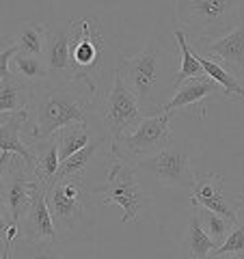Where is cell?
Wrapping results in <instances>:
<instances>
[{
    "instance_id": "6da1fadb",
    "label": "cell",
    "mask_w": 244,
    "mask_h": 259,
    "mask_svg": "<svg viewBox=\"0 0 244 259\" xmlns=\"http://www.w3.org/2000/svg\"><path fill=\"white\" fill-rule=\"evenodd\" d=\"M95 97L97 89L76 78L67 82H42L30 87L26 110L35 117V125L28 132L30 141L52 139L59 130L71 123H85Z\"/></svg>"
},
{
    "instance_id": "7a4b0ae2",
    "label": "cell",
    "mask_w": 244,
    "mask_h": 259,
    "mask_svg": "<svg viewBox=\"0 0 244 259\" xmlns=\"http://www.w3.org/2000/svg\"><path fill=\"white\" fill-rule=\"evenodd\" d=\"M175 15L201 41H214L244 22V0H184Z\"/></svg>"
},
{
    "instance_id": "3957f363",
    "label": "cell",
    "mask_w": 244,
    "mask_h": 259,
    "mask_svg": "<svg viewBox=\"0 0 244 259\" xmlns=\"http://www.w3.org/2000/svg\"><path fill=\"white\" fill-rule=\"evenodd\" d=\"M117 71L124 78L130 93L141 104L143 115L153 117L162 115V106L156 102L158 80H160V48L149 41L143 52L134 56H121Z\"/></svg>"
},
{
    "instance_id": "277c9868",
    "label": "cell",
    "mask_w": 244,
    "mask_h": 259,
    "mask_svg": "<svg viewBox=\"0 0 244 259\" xmlns=\"http://www.w3.org/2000/svg\"><path fill=\"white\" fill-rule=\"evenodd\" d=\"M71 37H69V67L71 78L83 80L91 89H97L95 76L102 69V56L106 52L100 20L97 18H83L71 20Z\"/></svg>"
},
{
    "instance_id": "5b68a950",
    "label": "cell",
    "mask_w": 244,
    "mask_h": 259,
    "mask_svg": "<svg viewBox=\"0 0 244 259\" xmlns=\"http://www.w3.org/2000/svg\"><path fill=\"white\" fill-rule=\"evenodd\" d=\"M171 117L173 115H167V112L145 117L132 134L110 141V158L136 166L141 160L153 158L156 153L165 151L171 145Z\"/></svg>"
},
{
    "instance_id": "8992f818",
    "label": "cell",
    "mask_w": 244,
    "mask_h": 259,
    "mask_svg": "<svg viewBox=\"0 0 244 259\" xmlns=\"http://www.w3.org/2000/svg\"><path fill=\"white\" fill-rule=\"evenodd\" d=\"M100 194L104 203H117L121 207V223H134L141 209L149 203V194L143 190V186L136 180V166L110 158V166L106 173V184L93 190Z\"/></svg>"
},
{
    "instance_id": "52a82bcc",
    "label": "cell",
    "mask_w": 244,
    "mask_h": 259,
    "mask_svg": "<svg viewBox=\"0 0 244 259\" xmlns=\"http://www.w3.org/2000/svg\"><path fill=\"white\" fill-rule=\"evenodd\" d=\"M145 119L141 104L130 93L124 78L117 69H112V87L108 95L104 97L100 108V123L104 132L108 134V141L121 139L126 134H132L138 123Z\"/></svg>"
},
{
    "instance_id": "ba28073f",
    "label": "cell",
    "mask_w": 244,
    "mask_h": 259,
    "mask_svg": "<svg viewBox=\"0 0 244 259\" xmlns=\"http://www.w3.org/2000/svg\"><path fill=\"white\" fill-rule=\"evenodd\" d=\"M42 190H46V186L37 180L35 171L24 164L22 158L13 156L9 171L5 175V182L0 186V201L5 203L13 225L20 227L22 218L26 216L32 201Z\"/></svg>"
},
{
    "instance_id": "9c48e42d",
    "label": "cell",
    "mask_w": 244,
    "mask_h": 259,
    "mask_svg": "<svg viewBox=\"0 0 244 259\" xmlns=\"http://www.w3.org/2000/svg\"><path fill=\"white\" fill-rule=\"evenodd\" d=\"M46 203L52 214L59 236H69L85 214L83 203V177L54 182L46 188Z\"/></svg>"
},
{
    "instance_id": "30bf717a",
    "label": "cell",
    "mask_w": 244,
    "mask_h": 259,
    "mask_svg": "<svg viewBox=\"0 0 244 259\" xmlns=\"http://www.w3.org/2000/svg\"><path fill=\"white\" fill-rule=\"evenodd\" d=\"M136 168L149 173L162 186H177V188H192L194 173L190 164V151L184 145H169L165 151L156 153L153 158L141 160Z\"/></svg>"
},
{
    "instance_id": "8fae6325",
    "label": "cell",
    "mask_w": 244,
    "mask_h": 259,
    "mask_svg": "<svg viewBox=\"0 0 244 259\" xmlns=\"http://www.w3.org/2000/svg\"><path fill=\"white\" fill-rule=\"evenodd\" d=\"M192 207L210 209L229 223H238V205L227 199L225 194V177L218 173H197L190 188Z\"/></svg>"
},
{
    "instance_id": "7c38bea8",
    "label": "cell",
    "mask_w": 244,
    "mask_h": 259,
    "mask_svg": "<svg viewBox=\"0 0 244 259\" xmlns=\"http://www.w3.org/2000/svg\"><path fill=\"white\" fill-rule=\"evenodd\" d=\"M221 97H225V91L212 78H208V76L190 78L175 89V95L162 106V112L173 115V110L188 108V110H197L199 117L203 119L208 110V102H216Z\"/></svg>"
},
{
    "instance_id": "4fadbf2b",
    "label": "cell",
    "mask_w": 244,
    "mask_h": 259,
    "mask_svg": "<svg viewBox=\"0 0 244 259\" xmlns=\"http://www.w3.org/2000/svg\"><path fill=\"white\" fill-rule=\"evenodd\" d=\"M22 240L32 242V244H56L61 240L56 225L52 221V214L46 203V190H42L32 201L30 209L20 223Z\"/></svg>"
},
{
    "instance_id": "5bb4252c",
    "label": "cell",
    "mask_w": 244,
    "mask_h": 259,
    "mask_svg": "<svg viewBox=\"0 0 244 259\" xmlns=\"http://www.w3.org/2000/svg\"><path fill=\"white\" fill-rule=\"evenodd\" d=\"M203 50L206 56L210 54L212 59L221 61L225 67H229L235 76L244 71V22L238 24L229 35H225L214 41H203L199 44L197 52Z\"/></svg>"
},
{
    "instance_id": "9a60e30c",
    "label": "cell",
    "mask_w": 244,
    "mask_h": 259,
    "mask_svg": "<svg viewBox=\"0 0 244 259\" xmlns=\"http://www.w3.org/2000/svg\"><path fill=\"white\" fill-rule=\"evenodd\" d=\"M69 37L71 26H52L48 28L46 37V50L44 61L50 76H61L63 82L71 80V67H69Z\"/></svg>"
},
{
    "instance_id": "2e32d148",
    "label": "cell",
    "mask_w": 244,
    "mask_h": 259,
    "mask_svg": "<svg viewBox=\"0 0 244 259\" xmlns=\"http://www.w3.org/2000/svg\"><path fill=\"white\" fill-rule=\"evenodd\" d=\"M28 121V110H20L7 117L0 123V153H13V156L22 158V162L28 168L35 171V158L26 143H22L20 132Z\"/></svg>"
},
{
    "instance_id": "e0dca14e",
    "label": "cell",
    "mask_w": 244,
    "mask_h": 259,
    "mask_svg": "<svg viewBox=\"0 0 244 259\" xmlns=\"http://www.w3.org/2000/svg\"><path fill=\"white\" fill-rule=\"evenodd\" d=\"M28 147L35 158V175L46 188L52 184L56 171L61 166V158H59V143L52 139H44V141H30Z\"/></svg>"
},
{
    "instance_id": "ac0fdd59",
    "label": "cell",
    "mask_w": 244,
    "mask_h": 259,
    "mask_svg": "<svg viewBox=\"0 0 244 259\" xmlns=\"http://www.w3.org/2000/svg\"><path fill=\"white\" fill-rule=\"evenodd\" d=\"M197 56H199V63H201L203 71H206V76L212 78L214 82L223 89L227 100H235V102L244 100V87L240 84L238 76H235L229 67H225L221 61L212 59V56H206V54H199V52H197Z\"/></svg>"
},
{
    "instance_id": "d6986e66",
    "label": "cell",
    "mask_w": 244,
    "mask_h": 259,
    "mask_svg": "<svg viewBox=\"0 0 244 259\" xmlns=\"http://www.w3.org/2000/svg\"><path fill=\"white\" fill-rule=\"evenodd\" d=\"M28 95H30V87L26 82H22L11 71V76L0 82V119L3 117L7 119L13 112L26 110Z\"/></svg>"
},
{
    "instance_id": "ffe728a7",
    "label": "cell",
    "mask_w": 244,
    "mask_h": 259,
    "mask_svg": "<svg viewBox=\"0 0 244 259\" xmlns=\"http://www.w3.org/2000/svg\"><path fill=\"white\" fill-rule=\"evenodd\" d=\"M104 141H106V136H100V139H95V141L89 143L85 149H80L78 153H74L71 158L63 160L61 166H59V171H56V175H54L52 184L54 182H63V180H74V177H83L85 171L89 168V164H91L93 158L97 156V151L102 149Z\"/></svg>"
},
{
    "instance_id": "44dd1931",
    "label": "cell",
    "mask_w": 244,
    "mask_h": 259,
    "mask_svg": "<svg viewBox=\"0 0 244 259\" xmlns=\"http://www.w3.org/2000/svg\"><path fill=\"white\" fill-rule=\"evenodd\" d=\"M54 139L59 143V158L63 162L91 143V125H89V121H85V123H71L67 127L59 130Z\"/></svg>"
},
{
    "instance_id": "7402d4cb",
    "label": "cell",
    "mask_w": 244,
    "mask_h": 259,
    "mask_svg": "<svg viewBox=\"0 0 244 259\" xmlns=\"http://www.w3.org/2000/svg\"><path fill=\"white\" fill-rule=\"evenodd\" d=\"M46 37H48V26L42 22H24L20 26V32L15 37L13 46L18 48V54L26 56H44L46 50Z\"/></svg>"
},
{
    "instance_id": "603a6c76",
    "label": "cell",
    "mask_w": 244,
    "mask_h": 259,
    "mask_svg": "<svg viewBox=\"0 0 244 259\" xmlns=\"http://www.w3.org/2000/svg\"><path fill=\"white\" fill-rule=\"evenodd\" d=\"M11 67L15 71L22 82H26L28 87H37L42 82H48L50 71L46 67L44 56H26V54H15L11 61Z\"/></svg>"
},
{
    "instance_id": "cb8c5ba5",
    "label": "cell",
    "mask_w": 244,
    "mask_h": 259,
    "mask_svg": "<svg viewBox=\"0 0 244 259\" xmlns=\"http://www.w3.org/2000/svg\"><path fill=\"white\" fill-rule=\"evenodd\" d=\"M175 41H177V46H180V52H182V67H180V71H177V78H175V89H177L182 82H186V80L206 76V71H203V67H201L194 48H190L188 35H186L184 28H175Z\"/></svg>"
},
{
    "instance_id": "d4e9b609",
    "label": "cell",
    "mask_w": 244,
    "mask_h": 259,
    "mask_svg": "<svg viewBox=\"0 0 244 259\" xmlns=\"http://www.w3.org/2000/svg\"><path fill=\"white\" fill-rule=\"evenodd\" d=\"M214 242L203 231L197 209L192 207V218H190V229H188V250L192 259H210L214 253Z\"/></svg>"
},
{
    "instance_id": "484cf974",
    "label": "cell",
    "mask_w": 244,
    "mask_h": 259,
    "mask_svg": "<svg viewBox=\"0 0 244 259\" xmlns=\"http://www.w3.org/2000/svg\"><path fill=\"white\" fill-rule=\"evenodd\" d=\"M194 209H197V214H199V221H201L203 231L208 233L210 240L214 242V246L218 248V246H221L223 242L227 240V236H229L233 223H229L227 218L218 216V214H214V212H210V209H203V207H194ZM216 248H214V250H216Z\"/></svg>"
},
{
    "instance_id": "4316f807",
    "label": "cell",
    "mask_w": 244,
    "mask_h": 259,
    "mask_svg": "<svg viewBox=\"0 0 244 259\" xmlns=\"http://www.w3.org/2000/svg\"><path fill=\"white\" fill-rule=\"evenodd\" d=\"M11 259H65L54 250V244H32L18 238L11 250Z\"/></svg>"
},
{
    "instance_id": "83f0119b",
    "label": "cell",
    "mask_w": 244,
    "mask_h": 259,
    "mask_svg": "<svg viewBox=\"0 0 244 259\" xmlns=\"http://www.w3.org/2000/svg\"><path fill=\"white\" fill-rule=\"evenodd\" d=\"M212 257H242L244 259V223H235L229 236L218 246Z\"/></svg>"
},
{
    "instance_id": "f1b7e54d",
    "label": "cell",
    "mask_w": 244,
    "mask_h": 259,
    "mask_svg": "<svg viewBox=\"0 0 244 259\" xmlns=\"http://www.w3.org/2000/svg\"><path fill=\"white\" fill-rule=\"evenodd\" d=\"M15 54H18V48H15L13 44L0 52V82L11 76V61H13Z\"/></svg>"
},
{
    "instance_id": "f546056e",
    "label": "cell",
    "mask_w": 244,
    "mask_h": 259,
    "mask_svg": "<svg viewBox=\"0 0 244 259\" xmlns=\"http://www.w3.org/2000/svg\"><path fill=\"white\" fill-rule=\"evenodd\" d=\"M13 160V153H0V186L5 182V175L9 171V164Z\"/></svg>"
},
{
    "instance_id": "4dcf8cb0",
    "label": "cell",
    "mask_w": 244,
    "mask_h": 259,
    "mask_svg": "<svg viewBox=\"0 0 244 259\" xmlns=\"http://www.w3.org/2000/svg\"><path fill=\"white\" fill-rule=\"evenodd\" d=\"M13 223H11V218H9V212H7V207H5V203L0 201V236L9 229Z\"/></svg>"
},
{
    "instance_id": "1f68e13d",
    "label": "cell",
    "mask_w": 244,
    "mask_h": 259,
    "mask_svg": "<svg viewBox=\"0 0 244 259\" xmlns=\"http://www.w3.org/2000/svg\"><path fill=\"white\" fill-rule=\"evenodd\" d=\"M210 259H242V257H210Z\"/></svg>"
},
{
    "instance_id": "d6a6232c",
    "label": "cell",
    "mask_w": 244,
    "mask_h": 259,
    "mask_svg": "<svg viewBox=\"0 0 244 259\" xmlns=\"http://www.w3.org/2000/svg\"><path fill=\"white\" fill-rule=\"evenodd\" d=\"M240 205L244 207V194H242V197H240Z\"/></svg>"
},
{
    "instance_id": "836d02e7",
    "label": "cell",
    "mask_w": 244,
    "mask_h": 259,
    "mask_svg": "<svg viewBox=\"0 0 244 259\" xmlns=\"http://www.w3.org/2000/svg\"><path fill=\"white\" fill-rule=\"evenodd\" d=\"M0 240H3V236H0Z\"/></svg>"
}]
</instances>
